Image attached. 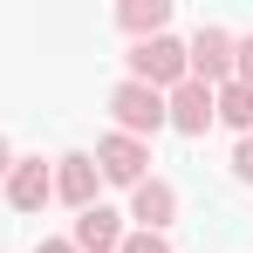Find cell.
Segmentation results:
<instances>
[{
	"label": "cell",
	"mask_w": 253,
	"mask_h": 253,
	"mask_svg": "<svg viewBox=\"0 0 253 253\" xmlns=\"http://www.w3.org/2000/svg\"><path fill=\"white\" fill-rule=\"evenodd\" d=\"M185 76H192V62H185V42L158 35V42H137V48H130V83H144V89H158V96H171Z\"/></svg>",
	"instance_id": "1"
},
{
	"label": "cell",
	"mask_w": 253,
	"mask_h": 253,
	"mask_svg": "<svg viewBox=\"0 0 253 253\" xmlns=\"http://www.w3.org/2000/svg\"><path fill=\"white\" fill-rule=\"evenodd\" d=\"M110 117H117V130H124V137H137V144H144V137H158V130H165V96L124 76V83L110 89Z\"/></svg>",
	"instance_id": "2"
},
{
	"label": "cell",
	"mask_w": 253,
	"mask_h": 253,
	"mask_svg": "<svg viewBox=\"0 0 253 253\" xmlns=\"http://www.w3.org/2000/svg\"><path fill=\"white\" fill-rule=\"evenodd\" d=\"M185 62H192V83L226 89L233 83V35H226L219 21H199V35L185 42Z\"/></svg>",
	"instance_id": "3"
},
{
	"label": "cell",
	"mask_w": 253,
	"mask_h": 253,
	"mask_svg": "<svg viewBox=\"0 0 253 253\" xmlns=\"http://www.w3.org/2000/svg\"><path fill=\"white\" fill-rule=\"evenodd\" d=\"M96 171L110 178V185H144L151 178V144H137L124 130H110L103 144H96Z\"/></svg>",
	"instance_id": "4"
},
{
	"label": "cell",
	"mask_w": 253,
	"mask_h": 253,
	"mask_svg": "<svg viewBox=\"0 0 253 253\" xmlns=\"http://www.w3.org/2000/svg\"><path fill=\"white\" fill-rule=\"evenodd\" d=\"M165 124L178 130V137H206V130L219 124V117H212V89L185 76V83H178V89L165 96Z\"/></svg>",
	"instance_id": "5"
},
{
	"label": "cell",
	"mask_w": 253,
	"mask_h": 253,
	"mask_svg": "<svg viewBox=\"0 0 253 253\" xmlns=\"http://www.w3.org/2000/svg\"><path fill=\"white\" fill-rule=\"evenodd\" d=\"M130 219H137V233H165L171 219H178V185H171V178L130 185Z\"/></svg>",
	"instance_id": "6"
},
{
	"label": "cell",
	"mask_w": 253,
	"mask_h": 253,
	"mask_svg": "<svg viewBox=\"0 0 253 253\" xmlns=\"http://www.w3.org/2000/svg\"><path fill=\"white\" fill-rule=\"evenodd\" d=\"M96 185H103V171H96V158H89V151L55 158V199H62V206L89 212V206H96Z\"/></svg>",
	"instance_id": "7"
},
{
	"label": "cell",
	"mask_w": 253,
	"mask_h": 253,
	"mask_svg": "<svg viewBox=\"0 0 253 253\" xmlns=\"http://www.w3.org/2000/svg\"><path fill=\"white\" fill-rule=\"evenodd\" d=\"M48 199H55V171H48L42 158H14V171H7V206L14 212H42Z\"/></svg>",
	"instance_id": "8"
},
{
	"label": "cell",
	"mask_w": 253,
	"mask_h": 253,
	"mask_svg": "<svg viewBox=\"0 0 253 253\" xmlns=\"http://www.w3.org/2000/svg\"><path fill=\"white\" fill-rule=\"evenodd\" d=\"M76 253H117L124 247V212H110V206H89L83 219H76Z\"/></svg>",
	"instance_id": "9"
},
{
	"label": "cell",
	"mask_w": 253,
	"mask_h": 253,
	"mask_svg": "<svg viewBox=\"0 0 253 253\" xmlns=\"http://www.w3.org/2000/svg\"><path fill=\"white\" fill-rule=\"evenodd\" d=\"M117 28L137 35V42H158L171 28V0H124V7H117Z\"/></svg>",
	"instance_id": "10"
},
{
	"label": "cell",
	"mask_w": 253,
	"mask_h": 253,
	"mask_svg": "<svg viewBox=\"0 0 253 253\" xmlns=\"http://www.w3.org/2000/svg\"><path fill=\"white\" fill-rule=\"evenodd\" d=\"M212 117H219L226 130H240V137H253V89H247V83L212 89Z\"/></svg>",
	"instance_id": "11"
},
{
	"label": "cell",
	"mask_w": 253,
	"mask_h": 253,
	"mask_svg": "<svg viewBox=\"0 0 253 253\" xmlns=\"http://www.w3.org/2000/svg\"><path fill=\"white\" fill-rule=\"evenodd\" d=\"M233 83L253 89V35H233Z\"/></svg>",
	"instance_id": "12"
},
{
	"label": "cell",
	"mask_w": 253,
	"mask_h": 253,
	"mask_svg": "<svg viewBox=\"0 0 253 253\" xmlns=\"http://www.w3.org/2000/svg\"><path fill=\"white\" fill-rule=\"evenodd\" d=\"M117 253H171V240H165V233H124Z\"/></svg>",
	"instance_id": "13"
},
{
	"label": "cell",
	"mask_w": 253,
	"mask_h": 253,
	"mask_svg": "<svg viewBox=\"0 0 253 253\" xmlns=\"http://www.w3.org/2000/svg\"><path fill=\"white\" fill-rule=\"evenodd\" d=\"M233 178H240V185H253V137H240V144H233Z\"/></svg>",
	"instance_id": "14"
},
{
	"label": "cell",
	"mask_w": 253,
	"mask_h": 253,
	"mask_svg": "<svg viewBox=\"0 0 253 253\" xmlns=\"http://www.w3.org/2000/svg\"><path fill=\"white\" fill-rule=\"evenodd\" d=\"M7 171H14V144L0 137V185H7Z\"/></svg>",
	"instance_id": "15"
},
{
	"label": "cell",
	"mask_w": 253,
	"mask_h": 253,
	"mask_svg": "<svg viewBox=\"0 0 253 253\" xmlns=\"http://www.w3.org/2000/svg\"><path fill=\"white\" fill-rule=\"evenodd\" d=\"M35 253H76V240H42Z\"/></svg>",
	"instance_id": "16"
}]
</instances>
